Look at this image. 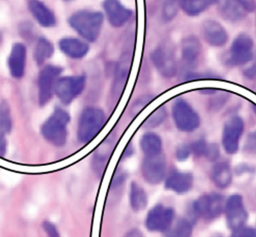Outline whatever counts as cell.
<instances>
[{
    "mask_svg": "<svg viewBox=\"0 0 256 237\" xmlns=\"http://www.w3.org/2000/svg\"><path fill=\"white\" fill-rule=\"evenodd\" d=\"M103 22L102 13L87 10L74 13L68 19L70 26L90 42L96 41L98 38Z\"/></svg>",
    "mask_w": 256,
    "mask_h": 237,
    "instance_id": "6da1fadb",
    "label": "cell"
},
{
    "mask_svg": "<svg viewBox=\"0 0 256 237\" xmlns=\"http://www.w3.org/2000/svg\"><path fill=\"white\" fill-rule=\"evenodd\" d=\"M69 121V114L64 109L56 108L42 126V133L44 138L55 146L62 147L66 145Z\"/></svg>",
    "mask_w": 256,
    "mask_h": 237,
    "instance_id": "7a4b0ae2",
    "label": "cell"
},
{
    "mask_svg": "<svg viewBox=\"0 0 256 237\" xmlns=\"http://www.w3.org/2000/svg\"><path fill=\"white\" fill-rule=\"evenodd\" d=\"M106 122L104 112L96 107L82 111L78 127V137L82 143H88L99 134Z\"/></svg>",
    "mask_w": 256,
    "mask_h": 237,
    "instance_id": "3957f363",
    "label": "cell"
},
{
    "mask_svg": "<svg viewBox=\"0 0 256 237\" xmlns=\"http://www.w3.org/2000/svg\"><path fill=\"white\" fill-rule=\"evenodd\" d=\"M62 69L58 66L48 65L42 69L39 73L38 101L40 106H44L52 98L55 93L56 85L60 79Z\"/></svg>",
    "mask_w": 256,
    "mask_h": 237,
    "instance_id": "277c9868",
    "label": "cell"
},
{
    "mask_svg": "<svg viewBox=\"0 0 256 237\" xmlns=\"http://www.w3.org/2000/svg\"><path fill=\"white\" fill-rule=\"evenodd\" d=\"M86 77L84 76H64L57 81L55 94L64 104H69L78 97L85 88Z\"/></svg>",
    "mask_w": 256,
    "mask_h": 237,
    "instance_id": "5b68a950",
    "label": "cell"
},
{
    "mask_svg": "<svg viewBox=\"0 0 256 237\" xmlns=\"http://www.w3.org/2000/svg\"><path fill=\"white\" fill-rule=\"evenodd\" d=\"M254 55L252 37L242 33L237 36L232 44L228 62L232 65H244L254 59Z\"/></svg>",
    "mask_w": 256,
    "mask_h": 237,
    "instance_id": "8992f818",
    "label": "cell"
},
{
    "mask_svg": "<svg viewBox=\"0 0 256 237\" xmlns=\"http://www.w3.org/2000/svg\"><path fill=\"white\" fill-rule=\"evenodd\" d=\"M172 115L174 123L179 130L192 132L196 130L200 124L198 114L183 100H178L172 107Z\"/></svg>",
    "mask_w": 256,
    "mask_h": 237,
    "instance_id": "52a82bcc",
    "label": "cell"
},
{
    "mask_svg": "<svg viewBox=\"0 0 256 237\" xmlns=\"http://www.w3.org/2000/svg\"><path fill=\"white\" fill-rule=\"evenodd\" d=\"M152 62L160 73L164 77L171 78L177 72V64L174 52L170 46H158L150 55Z\"/></svg>",
    "mask_w": 256,
    "mask_h": 237,
    "instance_id": "ba28073f",
    "label": "cell"
},
{
    "mask_svg": "<svg viewBox=\"0 0 256 237\" xmlns=\"http://www.w3.org/2000/svg\"><path fill=\"white\" fill-rule=\"evenodd\" d=\"M174 213L172 209L162 205L152 208L146 217V228L150 232H165L171 228L174 220Z\"/></svg>",
    "mask_w": 256,
    "mask_h": 237,
    "instance_id": "9c48e42d",
    "label": "cell"
},
{
    "mask_svg": "<svg viewBox=\"0 0 256 237\" xmlns=\"http://www.w3.org/2000/svg\"><path fill=\"white\" fill-rule=\"evenodd\" d=\"M166 161L162 154L146 157L142 165L143 178L150 184H158L164 179Z\"/></svg>",
    "mask_w": 256,
    "mask_h": 237,
    "instance_id": "30bf717a",
    "label": "cell"
},
{
    "mask_svg": "<svg viewBox=\"0 0 256 237\" xmlns=\"http://www.w3.org/2000/svg\"><path fill=\"white\" fill-rule=\"evenodd\" d=\"M227 224L233 231L244 227L248 220V213L245 210L243 199L239 195L231 196L225 205Z\"/></svg>",
    "mask_w": 256,
    "mask_h": 237,
    "instance_id": "8fae6325",
    "label": "cell"
},
{
    "mask_svg": "<svg viewBox=\"0 0 256 237\" xmlns=\"http://www.w3.org/2000/svg\"><path fill=\"white\" fill-rule=\"evenodd\" d=\"M194 208L198 215L207 220H213L220 215L224 210V198L216 193L206 195L194 203Z\"/></svg>",
    "mask_w": 256,
    "mask_h": 237,
    "instance_id": "7c38bea8",
    "label": "cell"
},
{
    "mask_svg": "<svg viewBox=\"0 0 256 237\" xmlns=\"http://www.w3.org/2000/svg\"><path fill=\"white\" fill-rule=\"evenodd\" d=\"M243 131L244 122L239 117H233L226 123L222 134V145L228 154L237 152Z\"/></svg>",
    "mask_w": 256,
    "mask_h": 237,
    "instance_id": "4fadbf2b",
    "label": "cell"
},
{
    "mask_svg": "<svg viewBox=\"0 0 256 237\" xmlns=\"http://www.w3.org/2000/svg\"><path fill=\"white\" fill-rule=\"evenodd\" d=\"M103 6L108 20L112 26H123L132 16L131 10L120 0H104Z\"/></svg>",
    "mask_w": 256,
    "mask_h": 237,
    "instance_id": "5bb4252c",
    "label": "cell"
},
{
    "mask_svg": "<svg viewBox=\"0 0 256 237\" xmlns=\"http://www.w3.org/2000/svg\"><path fill=\"white\" fill-rule=\"evenodd\" d=\"M202 31L204 40L210 46L220 47L228 41L226 30L218 21L214 19L206 20L203 24Z\"/></svg>",
    "mask_w": 256,
    "mask_h": 237,
    "instance_id": "9a60e30c",
    "label": "cell"
},
{
    "mask_svg": "<svg viewBox=\"0 0 256 237\" xmlns=\"http://www.w3.org/2000/svg\"><path fill=\"white\" fill-rule=\"evenodd\" d=\"M26 62V48L22 43H15L8 58L10 74L16 79L22 77L25 73Z\"/></svg>",
    "mask_w": 256,
    "mask_h": 237,
    "instance_id": "2e32d148",
    "label": "cell"
},
{
    "mask_svg": "<svg viewBox=\"0 0 256 237\" xmlns=\"http://www.w3.org/2000/svg\"><path fill=\"white\" fill-rule=\"evenodd\" d=\"M60 49L66 55L74 59L84 58L88 53V45L86 42L74 38V37H64L58 43Z\"/></svg>",
    "mask_w": 256,
    "mask_h": 237,
    "instance_id": "e0dca14e",
    "label": "cell"
},
{
    "mask_svg": "<svg viewBox=\"0 0 256 237\" xmlns=\"http://www.w3.org/2000/svg\"><path fill=\"white\" fill-rule=\"evenodd\" d=\"M28 8L34 19L44 27H52L56 24L54 13L40 0H30Z\"/></svg>",
    "mask_w": 256,
    "mask_h": 237,
    "instance_id": "ac0fdd59",
    "label": "cell"
},
{
    "mask_svg": "<svg viewBox=\"0 0 256 237\" xmlns=\"http://www.w3.org/2000/svg\"><path fill=\"white\" fill-rule=\"evenodd\" d=\"M194 178L189 173L174 172L168 176L166 181L165 187L168 190L179 194L188 193L192 186Z\"/></svg>",
    "mask_w": 256,
    "mask_h": 237,
    "instance_id": "d6986e66",
    "label": "cell"
},
{
    "mask_svg": "<svg viewBox=\"0 0 256 237\" xmlns=\"http://www.w3.org/2000/svg\"><path fill=\"white\" fill-rule=\"evenodd\" d=\"M218 3L222 17L230 22H238L246 16V12L234 0H218Z\"/></svg>",
    "mask_w": 256,
    "mask_h": 237,
    "instance_id": "ffe728a7",
    "label": "cell"
},
{
    "mask_svg": "<svg viewBox=\"0 0 256 237\" xmlns=\"http://www.w3.org/2000/svg\"><path fill=\"white\" fill-rule=\"evenodd\" d=\"M182 58L188 64H192L196 61L201 52V43L196 36L185 37L182 45Z\"/></svg>",
    "mask_w": 256,
    "mask_h": 237,
    "instance_id": "44dd1931",
    "label": "cell"
},
{
    "mask_svg": "<svg viewBox=\"0 0 256 237\" xmlns=\"http://www.w3.org/2000/svg\"><path fill=\"white\" fill-rule=\"evenodd\" d=\"M218 2V0H180V8L188 16H196Z\"/></svg>",
    "mask_w": 256,
    "mask_h": 237,
    "instance_id": "7402d4cb",
    "label": "cell"
},
{
    "mask_svg": "<svg viewBox=\"0 0 256 237\" xmlns=\"http://www.w3.org/2000/svg\"><path fill=\"white\" fill-rule=\"evenodd\" d=\"M142 151L146 157H152L161 154L162 151V141L160 136L153 133L144 134L140 142Z\"/></svg>",
    "mask_w": 256,
    "mask_h": 237,
    "instance_id": "603a6c76",
    "label": "cell"
},
{
    "mask_svg": "<svg viewBox=\"0 0 256 237\" xmlns=\"http://www.w3.org/2000/svg\"><path fill=\"white\" fill-rule=\"evenodd\" d=\"M232 171L226 163H218L212 170V180L220 188H226L232 182Z\"/></svg>",
    "mask_w": 256,
    "mask_h": 237,
    "instance_id": "cb8c5ba5",
    "label": "cell"
},
{
    "mask_svg": "<svg viewBox=\"0 0 256 237\" xmlns=\"http://www.w3.org/2000/svg\"><path fill=\"white\" fill-rule=\"evenodd\" d=\"M130 202L136 212L143 211L147 206L148 199L144 190L136 183H132L130 192Z\"/></svg>",
    "mask_w": 256,
    "mask_h": 237,
    "instance_id": "d4e9b609",
    "label": "cell"
},
{
    "mask_svg": "<svg viewBox=\"0 0 256 237\" xmlns=\"http://www.w3.org/2000/svg\"><path fill=\"white\" fill-rule=\"evenodd\" d=\"M54 48L52 43L46 38L39 39L34 50V58L38 64H44L54 54Z\"/></svg>",
    "mask_w": 256,
    "mask_h": 237,
    "instance_id": "484cf974",
    "label": "cell"
},
{
    "mask_svg": "<svg viewBox=\"0 0 256 237\" xmlns=\"http://www.w3.org/2000/svg\"><path fill=\"white\" fill-rule=\"evenodd\" d=\"M160 13L164 22H168L174 19L180 7V0H160Z\"/></svg>",
    "mask_w": 256,
    "mask_h": 237,
    "instance_id": "4316f807",
    "label": "cell"
},
{
    "mask_svg": "<svg viewBox=\"0 0 256 237\" xmlns=\"http://www.w3.org/2000/svg\"><path fill=\"white\" fill-rule=\"evenodd\" d=\"M130 58L128 55H126L120 61L117 67L115 91L118 94H121V91H122L126 84L130 71Z\"/></svg>",
    "mask_w": 256,
    "mask_h": 237,
    "instance_id": "83f0119b",
    "label": "cell"
},
{
    "mask_svg": "<svg viewBox=\"0 0 256 237\" xmlns=\"http://www.w3.org/2000/svg\"><path fill=\"white\" fill-rule=\"evenodd\" d=\"M192 234V226L188 220L178 222L174 227L168 230L167 237H190Z\"/></svg>",
    "mask_w": 256,
    "mask_h": 237,
    "instance_id": "f1b7e54d",
    "label": "cell"
},
{
    "mask_svg": "<svg viewBox=\"0 0 256 237\" xmlns=\"http://www.w3.org/2000/svg\"><path fill=\"white\" fill-rule=\"evenodd\" d=\"M166 110L165 108L161 107L156 109L144 123V127L147 128H154L162 124V121L166 118Z\"/></svg>",
    "mask_w": 256,
    "mask_h": 237,
    "instance_id": "f546056e",
    "label": "cell"
},
{
    "mask_svg": "<svg viewBox=\"0 0 256 237\" xmlns=\"http://www.w3.org/2000/svg\"><path fill=\"white\" fill-rule=\"evenodd\" d=\"M1 127L4 132H9L12 128V121L7 106H2L1 109Z\"/></svg>",
    "mask_w": 256,
    "mask_h": 237,
    "instance_id": "4dcf8cb0",
    "label": "cell"
},
{
    "mask_svg": "<svg viewBox=\"0 0 256 237\" xmlns=\"http://www.w3.org/2000/svg\"><path fill=\"white\" fill-rule=\"evenodd\" d=\"M245 149L251 154H256V131L248 135L245 143Z\"/></svg>",
    "mask_w": 256,
    "mask_h": 237,
    "instance_id": "1f68e13d",
    "label": "cell"
},
{
    "mask_svg": "<svg viewBox=\"0 0 256 237\" xmlns=\"http://www.w3.org/2000/svg\"><path fill=\"white\" fill-rule=\"evenodd\" d=\"M231 237H256V232L250 228L242 227L234 230Z\"/></svg>",
    "mask_w": 256,
    "mask_h": 237,
    "instance_id": "d6a6232c",
    "label": "cell"
},
{
    "mask_svg": "<svg viewBox=\"0 0 256 237\" xmlns=\"http://www.w3.org/2000/svg\"><path fill=\"white\" fill-rule=\"evenodd\" d=\"M246 13H251L256 8V0H234Z\"/></svg>",
    "mask_w": 256,
    "mask_h": 237,
    "instance_id": "836d02e7",
    "label": "cell"
},
{
    "mask_svg": "<svg viewBox=\"0 0 256 237\" xmlns=\"http://www.w3.org/2000/svg\"><path fill=\"white\" fill-rule=\"evenodd\" d=\"M191 152H192L191 146L182 145L179 146L178 149L176 150V157H177L178 160L182 161V160H186L189 157Z\"/></svg>",
    "mask_w": 256,
    "mask_h": 237,
    "instance_id": "e575fe53",
    "label": "cell"
},
{
    "mask_svg": "<svg viewBox=\"0 0 256 237\" xmlns=\"http://www.w3.org/2000/svg\"><path fill=\"white\" fill-rule=\"evenodd\" d=\"M192 152L196 156H202L206 154V149L208 145L203 140H200L196 142L192 145H190Z\"/></svg>",
    "mask_w": 256,
    "mask_h": 237,
    "instance_id": "d590c367",
    "label": "cell"
},
{
    "mask_svg": "<svg viewBox=\"0 0 256 237\" xmlns=\"http://www.w3.org/2000/svg\"><path fill=\"white\" fill-rule=\"evenodd\" d=\"M208 160H215L219 157L220 151L218 147L216 145H208L207 149H206V154Z\"/></svg>",
    "mask_w": 256,
    "mask_h": 237,
    "instance_id": "8d00e7d4",
    "label": "cell"
},
{
    "mask_svg": "<svg viewBox=\"0 0 256 237\" xmlns=\"http://www.w3.org/2000/svg\"><path fill=\"white\" fill-rule=\"evenodd\" d=\"M43 228L46 235H48V237H60L58 230L52 223L45 222L43 224Z\"/></svg>",
    "mask_w": 256,
    "mask_h": 237,
    "instance_id": "74e56055",
    "label": "cell"
},
{
    "mask_svg": "<svg viewBox=\"0 0 256 237\" xmlns=\"http://www.w3.org/2000/svg\"><path fill=\"white\" fill-rule=\"evenodd\" d=\"M251 62L252 64L245 69L244 73L248 79H254L256 78V55H254V59Z\"/></svg>",
    "mask_w": 256,
    "mask_h": 237,
    "instance_id": "f35d334b",
    "label": "cell"
},
{
    "mask_svg": "<svg viewBox=\"0 0 256 237\" xmlns=\"http://www.w3.org/2000/svg\"><path fill=\"white\" fill-rule=\"evenodd\" d=\"M124 237H144L142 234L137 230V229H134V230L130 231Z\"/></svg>",
    "mask_w": 256,
    "mask_h": 237,
    "instance_id": "ab89813d",
    "label": "cell"
},
{
    "mask_svg": "<svg viewBox=\"0 0 256 237\" xmlns=\"http://www.w3.org/2000/svg\"><path fill=\"white\" fill-rule=\"evenodd\" d=\"M64 1H73V0H64Z\"/></svg>",
    "mask_w": 256,
    "mask_h": 237,
    "instance_id": "60d3db41",
    "label": "cell"
}]
</instances>
